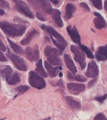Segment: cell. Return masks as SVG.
<instances>
[{
	"mask_svg": "<svg viewBox=\"0 0 107 120\" xmlns=\"http://www.w3.org/2000/svg\"><path fill=\"white\" fill-rule=\"evenodd\" d=\"M36 17H37V18L39 19V20H41V21H45V18L43 17V16L41 14H40V13H37V14H36Z\"/></svg>",
	"mask_w": 107,
	"mask_h": 120,
	"instance_id": "obj_33",
	"label": "cell"
},
{
	"mask_svg": "<svg viewBox=\"0 0 107 120\" xmlns=\"http://www.w3.org/2000/svg\"><path fill=\"white\" fill-rule=\"evenodd\" d=\"M96 57L99 61L107 60V45L98 47L96 53Z\"/></svg>",
	"mask_w": 107,
	"mask_h": 120,
	"instance_id": "obj_11",
	"label": "cell"
},
{
	"mask_svg": "<svg viewBox=\"0 0 107 120\" xmlns=\"http://www.w3.org/2000/svg\"><path fill=\"white\" fill-rule=\"evenodd\" d=\"M5 80H6V82H8V84L10 85H14L20 82L21 78L17 73L12 71L9 76H8L5 78Z\"/></svg>",
	"mask_w": 107,
	"mask_h": 120,
	"instance_id": "obj_16",
	"label": "cell"
},
{
	"mask_svg": "<svg viewBox=\"0 0 107 120\" xmlns=\"http://www.w3.org/2000/svg\"><path fill=\"white\" fill-rule=\"evenodd\" d=\"M29 89V87L27 86H19L16 88V90L19 93H24Z\"/></svg>",
	"mask_w": 107,
	"mask_h": 120,
	"instance_id": "obj_29",
	"label": "cell"
},
{
	"mask_svg": "<svg viewBox=\"0 0 107 120\" xmlns=\"http://www.w3.org/2000/svg\"><path fill=\"white\" fill-rule=\"evenodd\" d=\"M76 10V8L75 5L72 4H68L66 6L65 8V18L66 19L69 20L70 18H71L73 16V13Z\"/></svg>",
	"mask_w": 107,
	"mask_h": 120,
	"instance_id": "obj_19",
	"label": "cell"
},
{
	"mask_svg": "<svg viewBox=\"0 0 107 120\" xmlns=\"http://www.w3.org/2000/svg\"><path fill=\"white\" fill-rule=\"evenodd\" d=\"M39 1L40 6L42 8L43 10L48 14H51L53 9L48 1L47 0H39Z\"/></svg>",
	"mask_w": 107,
	"mask_h": 120,
	"instance_id": "obj_21",
	"label": "cell"
},
{
	"mask_svg": "<svg viewBox=\"0 0 107 120\" xmlns=\"http://www.w3.org/2000/svg\"><path fill=\"white\" fill-rule=\"evenodd\" d=\"M94 15L96 16V18H94V22L96 28H97L98 29H102L103 28L107 27V22L104 19V18L100 14L97 12H94Z\"/></svg>",
	"mask_w": 107,
	"mask_h": 120,
	"instance_id": "obj_12",
	"label": "cell"
},
{
	"mask_svg": "<svg viewBox=\"0 0 107 120\" xmlns=\"http://www.w3.org/2000/svg\"><path fill=\"white\" fill-rule=\"evenodd\" d=\"M36 71H37L38 73L41 75L43 77H46L48 76V74L47 73L45 72V71L44 70L43 68V65H42V60H39V61L37 64V68H36Z\"/></svg>",
	"mask_w": 107,
	"mask_h": 120,
	"instance_id": "obj_22",
	"label": "cell"
},
{
	"mask_svg": "<svg viewBox=\"0 0 107 120\" xmlns=\"http://www.w3.org/2000/svg\"><path fill=\"white\" fill-rule=\"evenodd\" d=\"M8 55L10 57L12 62L13 63V64L14 65V66L18 70H21V71H26L27 70V64H26L25 61H24L23 59H22L21 57H20L19 56L11 53L10 51H8Z\"/></svg>",
	"mask_w": 107,
	"mask_h": 120,
	"instance_id": "obj_5",
	"label": "cell"
},
{
	"mask_svg": "<svg viewBox=\"0 0 107 120\" xmlns=\"http://www.w3.org/2000/svg\"><path fill=\"white\" fill-rule=\"evenodd\" d=\"M94 120H107V117L102 113H99L94 117Z\"/></svg>",
	"mask_w": 107,
	"mask_h": 120,
	"instance_id": "obj_30",
	"label": "cell"
},
{
	"mask_svg": "<svg viewBox=\"0 0 107 120\" xmlns=\"http://www.w3.org/2000/svg\"><path fill=\"white\" fill-rule=\"evenodd\" d=\"M46 29H47V31L50 34V35L52 37H54L57 41H58L59 43H60L66 45V42L64 40V38L57 31H56L53 28L51 27V26H48V27H46Z\"/></svg>",
	"mask_w": 107,
	"mask_h": 120,
	"instance_id": "obj_13",
	"label": "cell"
},
{
	"mask_svg": "<svg viewBox=\"0 0 107 120\" xmlns=\"http://www.w3.org/2000/svg\"><path fill=\"white\" fill-rule=\"evenodd\" d=\"M52 42L54 43V44L57 47V48L58 49L59 51H64V49H65L66 47V45H64V44L59 43L58 41H56L55 38H54V37H52Z\"/></svg>",
	"mask_w": 107,
	"mask_h": 120,
	"instance_id": "obj_27",
	"label": "cell"
},
{
	"mask_svg": "<svg viewBox=\"0 0 107 120\" xmlns=\"http://www.w3.org/2000/svg\"><path fill=\"white\" fill-rule=\"evenodd\" d=\"M79 47H80L79 48L81 49V51L87 56V57H89V58H90V59H94V55H93L92 52H91V51L88 49L86 46H85V45H81L80 44V45H79Z\"/></svg>",
	"mask_w": 107,
	"mask_h": 120,
	"instance_id": "obj_25",
	"label": "cell"
},
{
	"mask_svg": "<svg viewBox=\"0 0 107 120\" xmlns=\"http://www.w3.org/2000/svg\"><path fill=\"white\" fill-rule=\"evenodd\" d=\"M96 81H97V79L96 78H95V79H94V80H91L90 82H89V83H88V87L89 88L91 87L94 84H96Z\"/></svg>",
	"mask_w": 107,
	"mask_h": 120,
	"instance_id": "obj_36",
	"label": "cell"
},
{
	"mask_svg": "<svg viewBox=\"0 0 107 120\" xmlns=\"http://www.w3.org/2000/svg\"><path fill=\"white\" fill-rule=\"evenodd\" d=\"M44 65H45V67L48 71V73L49 76L55 77L56 76V74L58 72V68L52 66V65L49 63H48V61H45Z\"/></svg>",
	"mask_w": 107,
	"mask_h": 120,
	"instance_id": "obj_17",
	"label": "cell"
},
{
	"mask_svg": "<svg viewBox=\"0 0 107 120\" xmlns=\"http://www.w3.org/2000/svg\"><path fill=\"white\" fill-rule=\"evenodd\" d=\"M58 85L59 86H60V87L64 88V84H63V82H62V80H59L58 82Z\"/></svg>",
	"mask_w": 107,
	"mask_h": 120,
	"instance_id": "obj_38",
	"label": "cell"
},
{
	"mask_svg": "<svg viewBox=\"0 0 107 120\" xmlns=\"http://www.w3.org/2000/svg\"><path fill=\"white\" fill-rule=\"evenodd\" d=\"M7 61V59L5 57V55L3 54L0 51V61Z\"/></svg>",
	"mask_w": 107,
	"mask_h": 120,
	"instance_id": "obj_35",
	"label": "cell"
},
{
	"mask_svg": "<svg viewBox=\"0 0 107 120\" xmlns=\"http://www.w3.org/2000/svg\"><path fill=\"white\" fill-rule=\"evenodd\" d=\"M64 60L65 61V64L66 65V67L68 68V69L70 71H71V73L73 74H76L77 73V68L75 66L73 60H71L70 57L68 54H64Z\"/></svg>",
	"mask_w": 107,
	"mask_h": 120,
	"instance_id": "obj_14",
	"label": "cell"
},
{
	"mask_svg": "<svg viewBox=\"0 0 107 120\" xmlns=\"http://www.w3.org/2000/svg\"><path fill=\"white\" fill-rule=\"evenodd\" d=\"M91 4L98 10H102V0H90Z\"/></svg>",
	"mask_w": 107,
	"mask_h": 120,
	"instance_id": "obj_28",
	"label": "cell"
},
{
	"mask_svg": "<svg viewBox=\"0 0 107 120\" xmlns=\"http://www.w3.org/2000/svg\"><path fill=\"white\" fill-rule=\"evenodd\" d=\"M99 74V70L96 63L94 61H91L87 66V70L86 72V76L95 78Z\"/></svg>",
	"mask_w": 107,
	"mask_h": 120,
	"instance_id": "obj_7",
	"label": "cell"
},
{
	"mask_svg": "<svg viewBox=\"0 0 107 120\" xmlns=\"http://www.w3.org/2000/svg\"><path fill=\"white\" fill-rule=\"evenodd\" d=\"M12 72V69L10 66H7L4 69H2L1 71L2 76H4V78H6L8 76H9Z\"/></svg>",
	"mask_w": 107,
	"mask_h": 120,
	"instance_id": "obj_26",
	"label": "cell"
},
{
	"mask_svg": "<svg viewBox=\"0 0 107 120\" xmlns=\"http://www.w3.org/2000/svg\"><path fill=\"white\" fill-rule=\"evenodd\" d=\"M70 50L72 53L74 54V58L75 61L80 64L81 69H84L86 66L85 53L81 51V49L79 47L75 45H71Z\"/></svg>",
	"mask_w": 107,
	"mask_h": 120,
	"instance_id": "obj_4",
	"label": "cell"
},
{
	"mask_svg": "<svg viewBox=\"0 0 107 120\" xmlns=\"http://www.w3.org/2000/svg\"><path fill=\"white\" fill-rule=\"evenodd\" d=\"M104 10L107 12V0H105L104 1Z\"/></svg>",
	"mask_w": 107,
	"mask_h": 120,
	"instance_id": "obj_40",
	"label": "cell"
},
{
	"mask_svg": "<svg viewBox=\"0 0 107 120\" xmlns=\"http://www.w3.org/2000/svg\"><path fill=\"white\" fill-rule=\"evenodd\" d=\"M26 57L30 61H35L39 57V51L38 47H28L26 49Z\"/></svg>",
	"mask_w": 107,
	"mask_h": 120,
	"instance_id": "obj_8",
	"label": "cell"
},
{
	"mask_svg": "<svg viewBox=\"0 0 107 120\" xmlns=\"http://www.w3.org/2000/svg\"><path fill=\"white\" fill-rule=\"evenodd\" d=\"M0 50L3 51H5L6 50V48H5V45L3 44V43L0 41Z\"/></svg>",
	"mask_w": 107,
	"mask_h": 120,
	"instance_id": "obj_37",
	"label": "cell"
},
{
	"mask_svg": "<svg viewBox=\"0 0 107 120\" xmlns=\"http://www.w3.org/2000/svg\"><path fill=\"white\" fill-rule=\"evenodd\" d=\"M9 4L5 0H0V7L4 8H9Z\"/></svg>",
	"mask_w": 107,
	"mask_h": 120,
	"instance_id": "obj_32",
	"label": "cell"
},
{
	"mask_svg": "<svg viewBox=\"0 0 107 120\" xmlns=\"http://www.w3.org/2000/svg\"><path fill=\"white\" fill-rule=\"evenodd\" d=\"M66 30L72 39V41L75 43L80 45L81 37L77 28L75 27H71V26H67Z\"/></svg>",
	"mask_w": 107,
	"mask_h": 120,
	"instance_id": "obj_9",
	"label": "cell"
},
{
	"mask_svg": "<svg viewBox=\"0 0 107 120\" xmlns=\"http://www.w3.org/2000/svg\"><path fill=\"white\" fill-rule=\"evenodd\" d=\"M80 6L82 7V8H83L84 9H86L87 11H90V8H89V6H87V4H86V3H81L80 4Z\"/></svg>",
	"mask_w": 107,
	"mask_h": 120,
	"instance_id": "obj_34",
	"label": "cell"
},
{
	"mask_svg": "<svg viewBox=\"0 0 107 120\" xmlns=\"http://www.w3.org/2000/svg\"><path fill=\"white\" fill-rule=\"evenodd\" d=\"M68 89L71 92L72 94H78L79 93L83 92L86 86L83 84H78V83H69L67 84Z\"/></svg>",
	"mask_w": 107,
	"mask_h": 120,
	"instance_id": "obj_10",
	"label": "cell"
},
{
	"mask_svg": "<svg viewBox=\"0 0 107 120\" xmlns=\"http://www.w3.org/2000/svg\"><path fill=\"white\" fill-rule=\"evenodd\" d=\"M12 1H14V3L16 5L17 10L20 13H21L23 15L26 16L28 18H34L32 11H31V10L28 7L27 4H25L23 1H22V0H12Z\"/></svg>",
	"mask_w": 107,
	"mask_h": 120,
	"instance_id": "obj_6",
	"label": "cell"
},
{
	"mask_svg": "<svg viewBox=\"0 0 107 120\" xmlns=\"http://www.w3.org/2000/svg\"><path fill=\"white\" fill-rule=\"evenodd\" d=\"M0 28L4 33L12 37L22 35L27 28L25 25L15 24L5 21L0 22Z\"/></svg>",
	"mask_w": 107,
	"mask_h": 120,
	"instance_id": "obj_1",
	"label": "cell"
},
{
	"mask_svg": "<svg viewBox=\"0 0 107 120\" xmlns=\"http://www.w3.org/2000/svg\"><path fill=\"white\" fill-rule=\"evenodd\" d=\"M4 14H5V11H4L3 10L0 9V16H1V15H4Z\"/></svg>",
	"mask_w": 107,
	"mask_h": 120,
	"instance_id": "obj_41",
	"label": "cell"
},
{
	"mask_svg": "<svg viewBox=\"0 0 107 120\" xmlns=\"http://www.w3.org/2000/svg\"><path fill=\"white\" fill-rule=\"evenodd\" d=\"M107 94H106L103 95L102 97H95V100L97 101H98V102H99V103H102L104 102V101L107 99Z\"/></svg>",
	"mask_w": 107,
	"mask_h": 120,
	"instance_id": "obj_31",
	"label": "cell"
},
{
	"mask_svg": "<svg viewBox=\"0 0 107 120\" xmlns=\"http://www.w3.org/2000/svg\"><path fill=\"white\" fill-rule=\"evenodd\" d=\"M52 18L55 21L56 24L59 27H62L63 26V22L61 19V13L58 10L56 9H54L51 12Z\"/></svg>",
	"mask_w": 107,
	"mask_h": 120,
	"instance_id": "obj_15",
	"label": "cell"
},
{
	"mask_svg": "<svg viewBox=\"0 0 107 120\" xmlns=\"http://www.w3.org/2000/svg\"><path fill=\"white\" fill-rule=\"evenodd\" d=\"M61 53L62 51L49 46H47L45 49V55L48 58L49 63L54 66L61 65V60L59 58V55Z\"/></svg>",
	"mask_w": 107,
	"mask_h": 120,
	"instance_id": "obj_2",
	"label": "cell"
},
{
	"mask_svg": "<svg viewBox=\"0 0 107 120\" xmlns=\"http://www.w3.org/2000/svg\"><path fill=\"white\" fill-rule=\"evenodd\" d=\"M36 33H37V31H36L35 29L31 30L30 31H29V32L27 33V35L25 36V37L23 38L21 41V43L22 45H24L29 44L30 43L31 40L32 39V38L35 36V34Z\"/></svg>",
	"mask_w": 107,
	"mask_h": 120,
	"instance_id": "obj_20",
	"label": "cell"
},
{
	"mask_svg": "<svg viewBox=\"0 0 107 120\" xmlns=\"http://www.w3.org/2000/svg\"><path fill=\"white\" fill-rule=\"evenodd\" d=\"M52 3H53L54 4H55V5H57L58 4V0H50Z\"/></svg>",
	"mask_w": 107,
	"mask_h": 120,
	"instance_id": "obj_39",
	"label": "cell"
},
{
	"mask_svg": "<svg viewBox=\"0 0 107 120\" xmlns=\"http://www.w3.org/2000/svg\"><path fill=\"white\" fill-rule=\"evenodd\" d=\"M8 41L9 43L10 44L11 47L12 48V49L14 50V51L15 53H18V54H21L22 53V49L21 47L18 45L14 43V42H12L10 39L8 38Z\"/></svg>",
	"mask_w": 107,
	"mask_h": 120,
	"instance_id": "obj_23",
	"label": "cell"
},
{
	"mask_svg": "<svg viewBox=\"0 0 107 120\" xmlns=\"http://www.w3.org/2000/svg\"><path fill=\"white\" fill-rule=\"evenodd\" d=\"M29 82L31 86L37 88V89H42L45 87V82L44 79L42 77L39 76L34 71L29 72Z\"/></svg>",
	"mask_w": 107,
	"mask_h": 120,
	"instance_id": "obj_3",
	"label": "cell"
},
{
	"mask_svg": "<svg viewBox=\"0 0 107 120\" xmlns=\"http://www.w3.org/2000/svg\"><path fill=\"white\" fill-rule=\"evenodd\" d=\"M67 77H68V78L69 80H75L79 81V82H86L87 80V78H85V77L82 76L81 75H75V76H73L70 72H68Z\"/></svg>",
	"mask_w": 107,
	"mask_h": 120,
	"instance_id": "obj_24",
	"label": "cell"
},
{
	"mask_svg": "<svg viewBox=\"0 0 107 120\" xmlns=\"http://www.w3.org/2000/svg\"><path fill=\"white\" fill-rule=\"evenodd\" d=\"M75 1H76V0H75Z\"/></svg>",
	"mask_w": 107,
	"mask_h": 120,
	"instance_id": "obj_42",
	"label": "cell"
},
{
	"mask_svg": "<svg viewBox=\"0 0 107 120\" xmlns=\"http://www.w3.org/2000/svg\"><path fill=\"white\" fill-rule=\"evenodd\" d=\"M65 100L66 101V103L69 105L70 107L73 109H80L81 107V103L78 101H76L73 97H65Z\"/></svg>",
	"mask_w": 107,
	"mask_h": 120,
	"instance_id": "obj_18",
	"label": "cell"
}]
</instances>
